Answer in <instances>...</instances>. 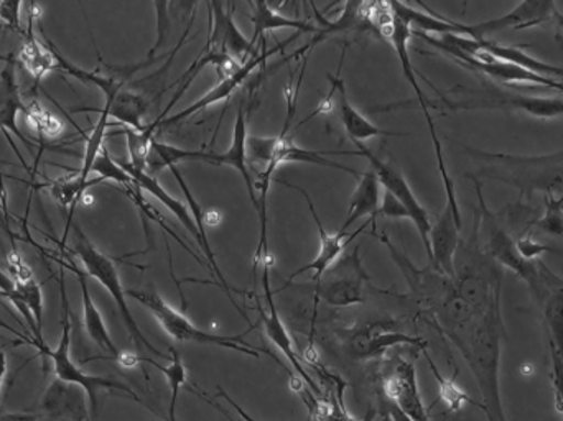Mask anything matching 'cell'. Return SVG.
<instances>
[{"mask_svg": "<svg viewBox=\"0 0 563 421\" xmlns=\"http://www.w3.org/2000/svg\"><path fill=\"white\" fill-rule=\"evenodd\" d=\"M452 280L456 293L476 318H503L505 268L483 248L478 215H475L470 237L460 241L455 255V277Z\"/></svg>", "mask_w": 563, "mask_h": 421, "instance_id": "1", "label": "cell"}, {"mask_svg": "<svg viewBox=\"0 0 563 421\" xmlns=\"http://www.w3.org/2000/svg\"><path fill=\"white\" fill-rule=\"evenodd\" d=\"M463 148L475 160L485 164L479 175L518 188L521 197H531L534 191L555 195V191L561 190L563 193V152L548 157H518Z\"/></svg>", "mask_w": 563, "mask_h": 421, "instance_id": "2", "label": "cell"}, {"mask_svg": "<svg viewBox=\"0 0 563 421\" xmlns=\"http://www.w3.org/2000/svg\"><path fill=\"white\" fill-rule=\"evenodd\" d=\"M128 295L134 300H137L142 307L147 308L155 320L161 324L162 330L178 343H194L203 344V346H218L224 350H233L236 353L246 354L251 357H261V354H269L277 364L282 363L274 356L266 347H256L254 344L247 343L244 340L247 333L253 330L254 324H250V330L244 334H236V336H221V334L208 333V331L200 330L195 326L184 313L172 308L157 291L154 290H128Z\"/></svg>", "mask_w": 563, "mask_h": 421, "instance_id": "3", "label": "cell"}, {"mask_svg": "<svg viewBox=\"0 0 563 421\" xmlns=\"http://www.w3.org/2000/svg\"><path fill=\"white\" fill-rule=\"evenodd\" d=\"M59 295H62V336H59L58 346L49 350L48 361L53 364V374L56 379L66 384H75L81 387L88 396L89 410L91 416H98L99 392L124 394L134 402L145 406L144 400L134 392V389L121 380L109 379V377L91 376L82 373L81 367L73 361L71 357V311H69L68 297H66L65 278L59 277Z\"/></svg>", "mask_w": 563, "mask_h": 421, "instance_id": "4", "label": "cell"}, {"mask_svg": "<svg viewBox=\"0 0 563 421\" xmlns=\"http://www.w3.org/2000/svg\"><path fill=\"white\" fill-rule=\"evenodd\" d=\"M452 98L440 92L445 108L452 111H518L538 119L563 118V99L539 98L518 91L485 86L482 89L456 88Z\"/></svg>", "mask_w": 563, "mask_h": 421, "instance_id": "5", "label": "cell"}, {"mask_svg": "<svg viewBox=\"0 0 563 421\" xmlns=\"http://www.w3.org/2000/svg\"><path fill=\"white\" fill-rule=\"evenodd\" d=\"M75 244H73L71 248L73 254L85 265L86 274H88L89 277L96 278V280L108 290V293L111 295L119 313H121L122 321H124L125 328H128L129 336L132 337L135 346H137L139 350H147L148 353L162 357V359H170V356H165L162 351H158L157 347L145 337L137 321L132 317L131 308H129L128 300H125L128 291L122 287L121 275H119L115 262L112 261L111 257H108V255L102 254V252L89 241L88 235L81 231L78 224L75 225Z\"/></svg>", "mask_w": 563, "mask_h": 421, "instance_id": "6", "label": "cell"}, {"mask_svg": "<svg viewBox=\"0 0 563 421\" xmlns=\"http://www.w3.org/2000/svg\"><path fill=\"white\" fill-rule=\"evenodd\" d=\"M379 35L389 40L390 45L396 49L397 58H399L400 62V68H402L404 78L409 81L410 88L416 92L420 111H422L427 125H429L430 135H432L433 151H435L440 177H442L443 185H445L446 207L452 210L460 228H463L462 211H460L459 198H456L455 184H453L452 177H450L449 174V168H446L445 155H443L442 144H440L439 135H437L435 122H433L432 115H430V108H432V106H430L429 99L426 98L422 88H420L419 81H417V71L412 66V59H410L409 40L412 38V30H410V26L407 25L404 20L394 15V22L384 26V29L380 30Z\"/></svg>", "mask_w": 563, "mask_h": 421, "instance_id": "7", "label": "cell"}, {"mask_svg": "<svg viewBox=\"0 0 563 421\" xmlns=\"http://www.w3.org/2000/svg\"><path fill=\"white\" fill-rule=\"evenodd\" d=\"M361 261L360 247L338 258L314 284L313 300L334 308L353 307L364 301V284H369Z\"/></svg>", "mask_w": 563, "mask_h": 421, "instance_id": "8", "label": "cell"}, {"mask_svg": "<svg viewBox=\"0 0 563 421\" xmlns=\"http://www.w3.org/2000/svg\"><path fill=\"white\" fill-rule=\"evenodd\" d=\"M300 33H295L294 36H290L288 42L282 43V45L276 46V48L267 49L266 42H264L263 49L256 48V52L251 55V58L247 59L246 63L240 66L233 75L227 76L224 79H220L218 85L214 88H211L203 98L195 101L194 104L185 108L184 111L177 112V114L170 115V118L164 119L161 122H151L147 124V131L151 132L152 135L157 137V134H164L165 129L174 128V125L180 124V122L188 121V119L194 118L198 112L203 111V109L210 108V106L218 104V102L227 101V99L231 98L234 91H236L240 86H243V82L250 78L251 73L257 68L260 65H264L266 59L269 58L274 53L280 52L284 49V46L287 43H290L291 40L297 38Z\"/></svg>", "mask_w": 563, "mask_h": 421, "instance_id": "9", "label": "cell"}, {"mask_svg": "<svg viewBox=\"0 0 563 421\" xmlns=\"http://www.w3.org/2000/svg\"><path fill=\"white\" fill-rule=\"evenodd\" d=\"M356 145L357 151L363 154L364 158H367L371 164V168H373L374 174L377 175V180H379L380 187H384V190L387 193L393 195L404 208H406L407 212H409L410 221L416 224L417 231H419L420 239H422L423 247H426L427 255H432L430 252V231H432V221H430L429 212H427L426 208L419 203L413 191L410 190V185L407 184L406 177H404L402 171L399 168L394 167L390 162L380 160L377 158L366 145L361 144V142H353Z\"/></svg>", "mask_w": 563, "mask_h": 421, "instance_id": "10", "label": "cell"}, {"mask_svg": "<svg viewBox=\"0 0 563 421\" xmlns=\"http://www.w3.org/2000/svg\"><path fill=\"white\" fill-rule=\"evenodd\" d=\"M402 344L419 351H426L429 347L426 340L404 333L396 323L374 321V323L363 324L360 330L351 334L347 340V353L353 359L367 361L380 356L390 347L402 346Z\"/></svg>", "mask_w": 563, "mask_h": 421, "instance_id": "11", "label": "cell"}, {"mask_svg": "<svg viewBox=\"0 0 563 421\" xmlns=\"http://www.w3.org/2000/svg\"><path fill=\"white\" fill-rule=\"evenodd\" d=\"M440 52L455 59L456 63L465 66V68L472 69V71L478 73V75L488 76V78L496 79V81L505 82V85L519 82V85L542 86V88L555 89V91L563 92V82L555 81V79L551 78H542V76L529 71V69L521 68V66L496 59L495 56L483 52L482 43H479L478 52L473 56L455 52V49H440Z\"/></svg>", "mask_w": 563, "mask_h": 421, "instance_id": "12", "label": "cell"}, {"mask_svg": "<svg viewBox=\"0 0 563 421\" xmlns=\"http://www.w3.org/2000/svg\"><path fill=\"white\" fill-rule=\"evenodd\" d=\"M555 9H558V3L554 0H528V2L518 3L511 12L498 16V19L486 20V22L475 23V25L465 23L463 36L482 42V40H486V36L503 32V30L532 29V26L552 22Z\"/></svg>", "mask_w": 563, "mask_h": 421, "instance_id": "13", "label": "cell"}, {"mask_svg": "<svg viewBox=\"0 0 563 421\" xmlns=\"http://www.w3.org/2000/svg\"><path fill=\"white\" fill-rule=\"evenodd\" d=\"M269 261L264 262L263 285L264 291H266L267 310L261 304V301H257V311H260L261 321L264 323V330H266L267 337H269V340L279 347L280 353L287 357L288 363L291 364L295 373L300 377L301 383L307 386V389L313 390L318 399H320V397L323 396V390L311 379L308 370H305L303 366H301L298 354L295 353L294 350V341H291L284 321L280 320L276 303H274V291L271 290L269 285Z\"/></svg>", "mask_w": 563, "mask_h": 421, "instance_id": "14", "label": "cell"}, {"mask_svg": "<svg viewBox=\"0 0 563 421\" xmlns=\"http://www.w3.org/2000/svg\"><path fill=\"white\" fill-rule=\"evenodd\" d=\"M384 394L406 419L430 421L429 412L420 397L416 366L409 361H396L389 376L384 379Z\"/></svg>", "mask_w": 563, "mask_h": 421, "instance_id": "15", "label": "cell"}, {"mask_svg": "<svg viewBox=\"0 0 563 421\" xmlns=\"http://www.w3.org/2000/svg\"><path fill=\"white\" fill-rule=\"evenodd\" d=\"M277 181H279V184H284L285 187L290 188V190L298 191V193L305 198L308 208H310L311 215H313L314 224H317L318 235H320V251H318L317 257H314L310 264L303 265V267L298 268L297 272H294V274L288 277L287 284H285L284 287L294 284L295 277H298V275L301 274H307V272H311V275H313V277H311V281L317 284V281H320V278L323 277L324 272H327L328 268H330L331 265H333L334 262L341 257L344 247L350 244V241H353L356 235H360L361 232H364V229H366L367 225H371V221H367L366 224L361 225V229H357L356 232H353V234L350 235V239H346L347 234H340V232H336V234H328V232L324 231L323 225H321L320 218H318V212L314 210V204L313 201H311L310 195H308L303 188L297 187V185H291L284 180Z\"/></svg>", "mask_w": 563, "mask_h": 421, "instance_id": "16", "label": "cell"}, {"mask_svg": "<svg viewBox=\"0 0 563 421\" xmlns=\"http://www.w3.org/2000/svg\"><path fill=\"white\" fill-rule=\"evenodd\" d=\"M542 311L545 326L551 336V346L558 351L563 363V278L542 262L541 284L538 293L532 295Z\"/></svg>", "mask_w": 563, "mask_h": 421, "instance_id": "17", "label": "cell"}, {"mask_svg": "<svg viewBox=\"0 0 563 421\" xmlns=\"http://www.w3.org/2000/svg\"><path fill=\"white\" fill-rule=\"evenodd\" d=\"M40 409L46 421H88L91 413L88 409V396L75 384L55 379L49 384L43 396Z\"/></svg>", "mask_w": 563, "mask_h": 421, "instance_id": "18", "label": "cell"}, {"mask_svg": "<svg viewBox=\"0 0 563 421\" xmlns=\"http://www.w3.org/2000/svg\"><path fill=\"white\" fill-rule=\"evenodd\" d=\"M344 52L341 55L340 68H338L336 76H328L331 82L330 91L334 96V108H336L338 115H340L341 124L346 131L347 137L353 142H363L367 139L376 137H406L407 132H389L384 129L377 128L373 122L367 121L356 108L350 102L347 98L346 86L343 79L340 78L341 66H343Z\"/></svg>", "mask_w": 563, "mask_h": 421, "instance_id": "19", "label": "cell"}, {"mask_svg": "<svg viewBox=\"0 0 563 421\" xmlns=\"http://www.w3.org/2000/svg\"><path fill=\"white\" fill-rule=\"evenodd\" d=\"M460 232L462 228L449 207H445L430 231V265L449 278L455 277V255L462 241Z\"/></svg>", "mask_w": 563, "mask_h": 421, "instance_id": "20", "label": "cell"}, {"mask_svg": "<svg viewBox=\"0 0 563 421\" xmlns=\"http://www.w3.org/2000/svg\"><path fill=\"white\" fill-rule=\"evenodd\" d=\"M210 9V35L217 40L234 62L246 63L256 49L250 40L240 32L233 19V3L208 2Z\"/></svg>", "mask_w": 563, "mask_h": 421, "instance_id": "21", "label": "cell"}, {"mask_svg": "<svg viewBox=\"0 0 563 421\" xmlns=\"http://www.w3.org/2000/svg\"><path fill=\"white\" fill-rule=\"evenodd\" d=\"M15 65L16 62L9 63V65H5V68L0 71V131L9 139L16 157H19L20 162L23 164L22 154H20L19 148L13 145L10 134L15 135L22 144H25L26 151L29 152H33V144L20 132L19 124H16V118H19L20 112L25 111L26 106L23 104L19 82H16Z\"/></svg>", "mask_w": 563, "mask_h": 421, "instance_id": "22", "label": "cell"}, {"mask_svg": "<svg viewBox=\"0 0 563 421\" xmlns=\"http://www.w3.org/2000/svg\"><path fill=\"white\" fill-rule=\"evenodd\" d=\"M40 16V5L30 3L29 23H26L25 42L19 53H15V62L20 63L35 81V88L48 73L58 71V63L52 48L40 42L35 35V20Z\"/></svg>", "mask_w": 563, "mask_h": 421, "instance_id": "23", "label": "cell"}, {"mask_svg": "<svg viewBox=\"0 0 563 421\" xmlns=\"http://www.w3.org/2000/svg\"><path fill=\"white\" fill-rule=\"evenodd\" d=\"M247 118H250L247 106L241 102L240 109H238L236 121H234L233 142H231L230 151L224 152V154H214L211 165H227V167H233L240 171L244 184H246L247 191H250L251 201H253L254 208H256L257 214H260V198L256 197L254 178L251 175L250 167H247Z\"/></svg>", "mask_w": 563, "mask_h": 421, "instance_id": "24", "label": "cell"}, {"mask_svg": "<svg viewBox=\"0 0 563 421\" xmlns=\"http://www.w3.org/2000/svg\"><path fill=\"white\" fill-rule=\"evenodd\" d=\"M333 155H354V157H363L360 151H310V148L300 147L295 144L288 135L279 134V142H277L276 154H274L273 162V174H276L277 168L282 164H311L318 165V167L334 168V170L346 171V174L353 175V177L360 178V171L354 168L344 167V165L336 164V162L330 160L327 157H333Z\"/></svg>", "mask_w": 563, "mask_h": 421, "instance_id": "25", "label": "cell"}, {"mask_svg": "<svg viewBox=\"0 0 563 421\" xmlns=\"http://www.w3.org/2000/svg\"><path fill=\"white\" fill-rule=\"evenodd\" d=\"M122 168L131 175L132 180H134L135 187L139 190L147 191L152 197L157 198L165 208H168L175 215H177L178 221L184 224V228L190 232L191 237L198 242L200 245L201 252L207 255V245H205L203 239H201L200 231H198L197 224H195L194 218H191L190 210L185 207L181 201H178L177 198L172 197L161 184H158L157 178L148 175L147 171L137 170V168L131 167L129 162H119Z\"/></svg>", "mask_w": 563, "mask_h": 421, "instance_id": "26", "label": "cell"}, {"mask_svg": "<svg viewBox=\"0 0 563 421\" xmlns=\"http://www.w3.org/2000/svg\"><path fill=\"white\" fill-rule=\"evenodd\" d=\"M71 270L75 272L76 277H78L79 288H81L82 326H85L86 334H88L89 340H91L96 346L101 347L104 353L111 354V359L119 363L122 353L119 351V347L115 346L114 341H112L108 326H106L104 318H102L101 311L98 310L95 300H92L91 291H89L88 287V277H86L88 274L79 270L75 265H71Z\"/></svg>", "mask_w": 563, "mask_h": 421, "instance_id": "27", "label": "cell"}, {"mask_svg": "<svg viewBox=\"0 0 563 421\" xmlns=\"http://www.w3.org/2000/svg\"><path fill=\"white\" fill-rule=\"evenodd\" d=\"M357 180H360V184H357L353 198H351L346 219H344L343 225H341L338 232H340V234H347V229H350L354 222L369 215L374 235L376 234L374 221H376L377 212H379L380 208V200H383V198H380V184L373 168L361 171V177L357 178Z\"/></svg>", "mask_w": 563, "mask_h": 421, "instance_id": "28", "label": "cell"}, {"mask_svg": "<svg viewBox=\"0 0 563 421\" xmlns=\"http://www.w3.org/2000/svg\"><path fill=\"white\" fill-rule=\"evenodd\" d=\"M152 102L154 101L142 92L124 88L114 98H106L104 109L108 111L109 119H115L132 131L142 132L147 128V124H144V118Z\"/></svg>", "mask_w": 563, "mask_h": 421, "instance_id": "29", "label": "cell"}, {"mask_svg": "<svg viewBox=\"0 0 563 421\" xmlns=\"http://www.w3.org/2000/svg\"><path fill=\"white\" fill-rule=\"evenodd\" d=\"M251 22L254 25L253 36L250 42L254 48H257L260 38H264L267 32H276L279 29H294L295 33H314L318 32V26L305 22V20L290 19V16L282 15L280 12L274 10L269 3L266 2H250Z\"/></svg>", "mask_w": 563, "mask_h": 421, "instance_id": "30", "label": "cell"}, {"mask_svg": "<svg viewBox=\"0 0 563 421\" xmlns=\"http://www.w3.org/2000/svg\"><path fill=\"white\" fill-rule=\"evenodd\" d=\"M479 43H482L483 52L495 56L496 59L521 66V68L529 69V71L536 73L542 78H551L563 82V66L542 62V59L536 58L531 53L525 52L518 46L499 45L498 42H493V40H482Z\"/></svg>", "mask_w": 563, "mask_h": 421, "instance_id": "31", "label": "cell"}, {"mask_svg": "<svg viewBox=\"0 0 563 421\" xmlns=\"http://www.w3.org/2000/svg\"><path fill=\"white\" fill-rule=\"evenodd\" d=\"M214 152L208 151H187V148L175 147V145L164 144L157 137L152 139L151 154L147 158V174L155 177L158 171L172 167H178L184 162H213Z\"/></svg>", "mask_w": 563, "mask_h": 421, "instance_id": "32", "label": "cell"}, {"mask_svg": "<svg viewBox=\"0 0 563 421\" xmlns=\"http://www.w3.org/2000/svg\"><path fill=\"white\" fill-rule=\"evenodd\" d=\"M422 354L426 356L427 363H429L430 370H432L433 376H435L437 383H439L440 399L443 400L449 412H460L463 403H473V406L478 407V409H483L482 403L470 399L468 394H466L465 390L455 383V379H445V377L440 374L439 367L433 363L429 351H422Z\"/></svg>", "mask_w": 563, "mask_h": 421, "instance_id": "33", "label": "cell"}, {"mask_svg": "<svg viewBox=\"0 0 563 421\" xmlns=\"http://www.w3.org/2000/svg\"><path fill=\"white\" fill-rule=\"evenodd\" d=\"M170 366L164 367L162 364L155 363L154 367H157L165 377H167L168 387H170V409H168V421H177V400L178 394H180L181 387L187 386V367H185L184 359H181L180 353L174 347H170Z\"/></svg>", "mask_w": 563, "mask_h": 421, "instance_id": "34", "label": "cell"}, {"mask_svg": "<svg viewBox=\"0 0 563 421\" xmlns=\"http://www.w3.org/2000/svg\"><path fill=\"white\" fill-rule=\"evenodd\" d=\"M111 135H124L125 141H128L129 158H131L129 165L137 168V170H147V158L148 154H151L152 139H154L155 135H152L147 129L137 132L129 128L112 132Z\"/></svg>", "mask_w": 563, "mask_h": 421, "instance_id": "35", "label": "cell"}, {"mask_svg": "<svg viewBox=\"0 0 563 421\" xmlns=\"http://www.w3.org/2000/svg\"><path fill=\"white\" fill-rule=\"evenodd\" d=\"M536 228L545 234L562 237L563 235V193L561 197L545 195V212L542 218L532 221L531 229Z\"/></svg>", "mask_w": 563, "mask_h": 421, "instance_id": "36", "label": "cell"}, {"mask_svg": "<svg viewBox=\"0 0 563 421\" xmlns=\"http://www.w3.org/2000/svg\"><path fill=\"white\" fill-rule=\"evenodd\" d=\"M91 171L92 174L99 175L101 180L115 181V184L124 185V187L128 188L135 187L131 175H129L128 171L119 165V162H115L114 158L109 155V151L106 148V145L101 148V152H99L95 164H92Z\"/></svg>", "mask_w": 563, "mask_h": 421, "instance_id": "37", "label": "cell"}, {"mask_svg": "<svg viewBox=\"0 0 563 421\" xmlns=\"http://www.w3.org/2000/svg\"><path fill=\"white\" fill-rule=\"evenodd\" d=\"M23 114L26 115L30 124L40 132V135L53 139L58 137L63 132V122L56 119L55 115L49 114L40 102L33 101L32 104L26 106Z\"/></svg>", "mask_w": 563, "mask_h": 421, "instance_id": "38", "label": "cell"}, {"mask_svg": "<svg viewBox=\"0 0 563 421\" xmlns=\"http://www.w3.org/2000/svg\"><path fill=\"white\" fill-rule=\"evenodd\" d=\"M16 288H19L20 295L25 300L26 307L32 311L33 318H35L36 324L40 330L43 328V293L42 287L35 278L26 281H15Z\"/></svg>", "mask_w": 563, "mask_h": 421, "instance_id": "39", "label": "cell"}, {"mask_svg": "<svg viewBox=\"0 0 563 421\" xmlns=\"http://www.w3.org/2000/svg\"><path fill=\"white\" fill-rule=\"evenodd\" d=\"M172 3L168 2L154 3L155 9H157V40H155L154 46L145 58L148 62H158V59L168 58V55H170V53H164V55L157 56L158 49L167 42L168 30H170V15H168V7Z\"/></svg>", "mask_w": 563, "mask_h": 421, "instance_id": "40", "label": "cell"}, {"mask_svg": "<svg viewBox=\"0 0 563 421\" xmlns=\"http://www.w3.org/2000/svg\"><path fill=\"white\" fill-rule=\"evenodd\" d=\"M22 7V2H10V0L9 2H0V20H2L3 25L25 36L26 29L22 26V13H20Z\"/></svg>", "mask_w": 563, "mask_h": 421, "instance_id": "41", "label": "cell"}, {"mask_svg": "<svg viewBox=\"0 0 563 421\" xmlns=\"http://www.w3.org/2000/svg\"><path fill=\"white\" fill-rule=\"evenodd\" d=\"M552 354V386H554L555 392V409L559 410V413L563 417V363L561 357H559L558 351L551 346Z\"/></svg>", "mask_w": 563, "mask_h": 421, "instance_id": "42", "label": "cell"}, {"mask_svg": "<svg viewBox=\"0 0 563 421\" xmlns=\"http://www.w3.org/2000/svg\"><path fill=\"white\" fill-rule=\"evenodd\" d=\"M377 215H384V218L393 219H409V212L406 208L393 197V195L384 193L383 200H380V208Z\"/></svg>", "mask_w": 563, "mask_h": 421, "instance_id": "43", "label": "cell"}, {"mask_svg": "<svg viewBox=\"0 0 563 421\" xmlns=\"http://www.w3.org/2000/svg\"><path fill=\"white\" fill-rule=\"evenodd\" d=\"M185 389L190 390V392H194L195 396L198 397V399L205 400V402L208 403V406L213 407V409H217L218 412L221 413V416L224 417V419H228V421H240L236 419H233V417L230 416V413L227 412V410L223 409V407L220 406V403L214 402L213 399H210V397L207 396V394L201 392V390H198V387L194 386H185Z\"/></svg>", "mask_w": 563, "mask_h": 421, "instance_id": "44", "label": "cell"}, {"mask_svg": "<svg viewBox=\"0 0 563 421\" xmlns=\"http://www.w3.org/2000/svg\"><path fill=\"white\" fill-rule=\"evenodd\" d=\"M218 392H220V396L217 397H223L224 400H227L228 403H230L231 407H233L234 410H236L238 417H240L243 421H257L256 419H253V417L250 416V413L246 412V410L243 409V407L240 406V403L234 402L233 399H231L230 396H228L227 392H224L221 387H218Z\"/></svg>", "mask_w": 563, "mask_h": 421, "instance_id": "45", "label": "cell"}, {"mask_svg": "<svg viewBox=\"0 0 563 421\" xmlns=\"http://www.w3.org/2000/svg\"><path fill=\"white\" fill-rule=\"evenodd\" d=\"M552 22H554L555 25V38H558V42L563 43V12H561V10H554Z\"/></svg>", "mask_w": 563, "mask_h": 421, "instance_id": "46", "label": "cell"}, {"mask_svg": "<svg viewBox=\"0 0 563 421\" xmlns=\"http://www.w3.org/2000/svg\"><path fill=\"white\" fill-rule=\"evenodd\" d=\"M0 421H46L43 417L25 416V413H15V416H0Z\"/></svg>", "mask_w": 563, "mask_h": 421, "instance_id": "47", "label": "cell"}, {"mask_svg": "<svg viewBox=\"0 0 563 421\" xmlns=\"http://www.w3.org/2000/svg\"><path fill=\"white\" fill-rule=\"evenodd\" d=\"M7 377V354L5 351L0 350V389H2L3 380Z\"/></svg>", "mask_w": 563, "mask_h": 421, "instance_id": "48", "label": "cell"}, {"mask_svg": "<svg viewBox=\"0 0 563 421\" xmlns=\"http://www.w3.org/2000/svg\"><path fill=\"white\" fill-rule=\"evenodd\" d=\"M0 32H2V23H0ZM0 62L5 63V65L15 62V53H7V55H0Z\"/></svg>", "mask_w": 563, "mask_h": 421, "instance_id": "49", "label": "cell"}, {"mask_svg": "<svg viewBox=\"0 0 563 421\" xmlns=\"http://www.w3.org/2000/svg\"><path fill=\"white\" fill-rule=\"evenodd\" d=\"M376 410L371 409L369 407V410H367L366 417H364L363 421H374V419H376Z\"/></svg>", "mask_w": 563, "mask_h": 421, "instance_id": "50", "label": "cell"}, {"mask_svg": "<svg viewBox=\"0 0 563 421\" xmlns=\"http://www.w3.org/2000/svg\"><path fill=\"white\" fill-rule=\"evenodd\" d=\"M383 421H394L389 412L383 413Z\"/></svg>", "mask_w": 563, "mask_h": 421, "instance_id": "51", "label": "cell"}, {"mask_svg": "<svg viewBox=\"0 0 563 421\" xmlns=\"http://www.w3.org/2000/svg\"><path fill=\"white\" fill-rule=\"evenodd\" d=\"M88 421H92V420H88Z\"/></svg>", "mask_w": 563, "mask_h": 421, "instance_id": "52", "label": "cell"}]
</instances>
